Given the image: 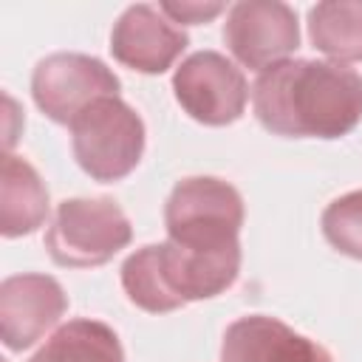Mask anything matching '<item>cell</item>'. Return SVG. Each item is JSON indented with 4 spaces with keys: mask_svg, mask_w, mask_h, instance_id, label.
Masks as SVG:
<instances>
[{
    "mask_svg": "<svg viewBox=\"0 0 362 362\" xmlns=\"http://www.w3.org/2000/svg\"><path fill=\"white\" fill-rule=\"evenodd\" d=\"M257 122L288 139H339L362 122V76L328 59H283L252 85Z\"/></svg>",
    "mask_w": 362,
    "mask_h": 362,
    "instance_id": "1",
    "label": "cell"
},
{
    "mask_svg": "<svg viewBox=\"0 0 362 362\" xmlns=\"http://www.w3.org/2000/svg\"><path fill=\"white\" fill-rule=\"evenodd\" d=\"M240 274V246L195 252L173 240L136 249L122 263V288L133 305L150 314L175 311L192 300L226 291Z\"/></svg>",
    "mask_w": 362,
    "mask_h": 362,
    "instance_id": "2",
    "label": "cell"
},
{
    "mask_svg": "<svg viewBox=\"0 0 362 362\" xmlns=\"http://www.w3.org/2000/svg\"><path fill=\"white\" fill-rule=\"evenodd\" d=\"M167 240L195 252L238 249L243 226L240 192L215 175L181 178L164 204Z\"/></svg>",
    "mask_w": 362,
    "mask_h": 362,
    "instance_id": "3",
    "label": "cell"
},
{
    "mask_svg": "<svg viewBox=\"0 0 362 362\" xmlns=\"http://www.w3.org/2000/svg\"><path fill=\"white\" fill-rule=\"evenodd\" d=\"M68 127L74 158L93 181H119L141 161L144 122L119 96L96 99Z\"/></svg>",
    "mask_w": 362,
    "mask_h": 362,
    "instance_id": "4",
    "label": "cell"
},
{
    "mask_svg": "<svg viewBox=\"0 0 362 362\" xmlns=\"http://www.w3.org/2000/svg\"><path fill=\"white\" fill-rule=\"evenodd\" d=\"M133 240V226L110 198H68L45 232V249L57 266L93 269Z\"/></svg>",
    "mask_w": 362,
    "mask_h": 362,
    "instance_id": "5",
    "label": "cell"
},
{
    "mask_svg": "<svg viewBox=\"0 0 362 362\" xmlns=\"http://www.w3.org/2000/svg\"><path fill=\"white\" fill-rule=\"evenodd\" d=\"M119 76L102 59L74 51L40 59L31 74V96L57 124H71L96 99L119 96Z\"/></svg>",
    "mask_w": 362,
    "mask_h": 362,
    "instance_id": "6",
    "label": "cell"
},
{
    "mask_svg": "<svg viewBox=\"0 0 362 362\" xmlns=\"http://www.w3.org/2000/svg\"><path fill=\"white\" fill-rule=\"evenodd\" d=\"M173 90L184 113L209 127L238 122L249 102L243 71L218 51L189 54L173 74Z\"/></svg>",
    "mask_w": 362,
    "mask_h": 362,
    "instance_id": "7",
    "label": "cell"
},
{
    "mask_svg": "<svg viewBox=\"0 0 362 362\" xmlns=\"http://www.w3.org/2000/svg\"><path fill=\"white\" fill-rule=\"evenodd\" d=\"M223 42L240 65L252 71H266L297 51L300 23L288 3L240 0L229 6L223 23Z\"/></svg>",
    "mask_w": 362,
    "mask_h": 362,
    "instance_id": "8",
    "label": "cell"
},
{
    "mask_svg": "<svg viewBox=\"0 0 362 362\" xmlns=\"http://www.w3.org/2000/svg\"><path fill=\"white\" fill-rule=\"evenodd\" d=\"M68 311L62 286L48 274H11L0 283V337L8 351H25Z\"/></svg>",
    "mask_w": 362,
    "mask_h": 362,
    "instance_id": "9",
    "label": "cell"
},
{
    "mask_svg": "<svg viewBox=\"0 0 362 362\" xmlns=\"http://www.w3.org/2000/svg\"><path fill=\"white\" fill-rule=\"evenodd\" d=\"M187 34L156 6L139 3L122 11L110 31V54L139 74H164L187 48Z\"/></svg>",
    "mask_w": 362,
    "mask_h": 362,
    "instance_id": "10",
    "label": "cell"
},
{
    "mask_svg": "<svg viewBox=\"0 0 362 362\" xmlns=\"http://www.w3.org/2000/svg\"><path fill=\"white\" fill-rule=\"evenodd\" d=\"M221 362H334L314 339L277 317L249 314L235 320L221 342Z\"/></svg>",
    "mask_w": 362,
    "mask_h": 362,
    "instance_id": "11",
    "label": "cell"
},
{
    "mask_svg": "<svg viewBox=\"0 0 362 362\" xmlns=\"http://www.w3.org/2000/svg\"><path fill=\"white\" fill-rule=\"evenodd\" d=\"M48 218V187L40 173L20 156H3L0 173V232L23 238L37 232Z\"/></svg>",
    "mask_w": 362,
    "mask_h": 362,
    "instance_id": "12",
    "label": "cell"
},
{
    "mask_svg": "<svg viewBox=\"0 0 362 362\" xmlns=\"http://www.w3.org/2000/svg\"><path fill=\"white\" fill-rule=\"evenodd\" d=\"M28 362H124L122 342L107 322L68 320Z\"/></svg>",
    "mask_w": 362,
    "mask_h": 362,
    "instance_id": "13",
    "label": "cell"
},
{
    "mask_svg": "<svg viewBox=\"0 0 362 362\" xmlns=\"http://www.w3.org/2000/svg\"><path fill=\"white\" fill-rule=\"evenodd\" d=\"M308 37L331 62H362V0H325L311 6Z\"/></svg>",
    "mask_w": 362,
    "mask_h": 362,
    "instance_id": "14",
    "label": "cell"
},
{
    "mask_svg": "<svg viewBox=\"0 0 362 362\" xmlns=\"http://www.w3.org/2000/svg\"><path fill=\"white\" fill-rule=\"evenodd\" d=\"M320 223H322L325 240L337 252L362 260V189L334 198L325 206Z\"/></svg>",
    "mask_w": 362,
    "mask_h": 362,
    "instance_id": "15",
    "label": "cell"
},
{
    "mask_svg": "<svg viewBox=\"0 0 362 362\" xmlns=\"http://www.w3.org/2000/svg\"><path fill=\"white\" fill-rule=\"evenodd\" d=\"M158 8L173 20V23H187V25H198V23H209L212 17H218L226 6L223 3H192V0H164L158 3Z\"/></svg>",
    "mask_w": 362,
    "mask_h": 362,
    "instance_id": "16",
    "label": "cell"
}]
</instances>
